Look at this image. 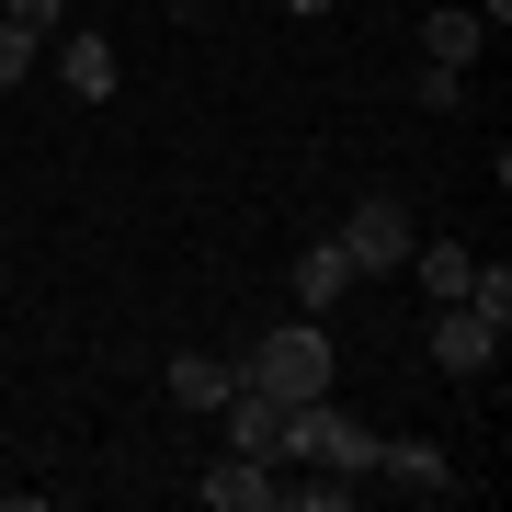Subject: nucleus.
I'll list each match as a JSON object with an SVG mask.
<instances>
[{"label":"nucleus","mask_w":512,"mask_h":512,"mask_svg":"<svg viewBox=\"0 0 512 512\" xmlns=\"http://www.w3.org/2000/svg\"><path fill=\"white\" fill-rule=\"evenodd\" d=\"M376 444H387V433H365V421L330 399V387H319V399H296V410L274 421V456H285V467H342V478H376Z\"/></svg>","instance_id":"obj_1"},{"label":"nucleus","mask_w":512,"mask_h":512,"mask_svg":"<svg viewBox=\"0 0 512 512\" xmlns=\"http://www.w3.org/2000/svg\"><path fill=\"white\" fill-rule=\"evenodd\" d=\"M239 387H262V399H319V387H330V330L319 319H285V330H262V342L251 353H239V365H228Z\"/></svg>","instance_id":"obj_2"},{"label":"nucleus","mask_w":512,"mask_h":512,"mask_svg":"<svg viewBox=\"0 0 512 512\" xmlns=\"http://www.w3.org/2000/svg\"><path fill=\"white\" fill-rule=\"evenodd\" d=\"M330 239H342V262H353V285H365V274H399L421 228H410V205H399V194H365V205H353V217L330 228Z\"/></svg>","instance_id":"obj_3"},{"label":"nucleus","mask_w":512,"mask_h":512,"mask_svg":"<svg viewBox=\"0 0 512 512\" xmlns=\"http://www.w3.org/2000/svg\"><path fill=\"white\" fill-rule=\"evenodd\" d=\"M501 342H512V330H501V319H478L467 296L433 319V365H444V376H490V365H501Z\"/></svg>","instance_id":"obj_4"},{"label":"nucleus","mask_w":512,"mask_h":512,"mask_svg":"<svg viewBox=\"0 0 512 512\" xmlns=\"http://www.w3.org/2000/svg\"><path fill=\"white\" fill-rule=\"evenodd\" d=\"M194 501L205 512H274V456H217L194 478Z\"/></svg>","instance_id":"obj_5"},{"label":"nucleus","mask_w":512,"mask_h":512,"mask_svg":"<svg viewBox=\"0 0 512 512\" xmlns=\"http://www.w3.org/2000/svg\"><path fill=\"white\" fill-rule=\"evenodd\" d=\"M376 478H399V490H421V501H444V490H456L444 444H376Z\"/></svg>","instance_id":"obj_6"},{"label":"nucleus","mask_w":512,"mask_h":512,"mask_svg":"<svg viewBox=\"0 0 512 512\" xmlns=\"http://www.w3.org/2000/svg\"><path fill=\"white\" fill-rule=\"evenodd\" d=\"M57 80H69V103H114V46L103 35H69V46H57Z\"/></svg>","instance_id":"obj_7"},{"label":"nucleus","mask_w":512,"mask_h":512,"mask_svg":"<svg viewBox=\"0 0 512 512\" xmlns=\"http://www.w3.org/2000/svg\"><path fill=\"white\" fill-rule=\"evenodd\" d=\"M160 387H171V410H217L239 376L217 365V353H171V376H160Z\"/></svg>","instance_id":"obj_8"},{"label":"nucleus","mask_w":512,"mask_h":512,"mask_svg":"<svg viewBox=\"0 0 512 512\" xmlns=\"http://www.w3.org/2000/svg\"><path fill=\"white\" fill-rule=\"evenodd\" d=\"M410 274H421L433 308H456V296H467V251H456V239H410Z\"/></svg>","instance_id":"obj_9"},{"label":"nucleus","mask_w":512,"mask_h":512,"mask_svg":"<svg viewBox=\"0 0 512 512\" xmlns=\"http://www.w3.org/2000/svg\"><path fill=\"white\" fill-rule=\"evenodd\" d=\"M353 285V262H342V239H308V251H296V296H308V319L330 308V296Z\"/></svg>","instance_id":"obj_10"},{"label":"nucleus","mask_w":512,"mask_h":512,"mask_svg":"<svg viewBox=\"0 0 512 512\" xmlns=\"http://www.w3.org/2000/svg\"><path fill=\"white\" fill-rule=\"evenodd\" d=\"M478 35H490L478 12H421V57H444V69H467V57H478Z\"/></svg>","instance_id":"obj_11"},{"label":"nucleus","mask_w":512,"mask_h":512,"mask_svg":"<svg viewBox=\"0 0 512 512\" xmlns=\"http://www.w3.org/2000/svg\"><path fill=\"white\" fill-rule=\"evenodd\" d=\"M410 103H421V114H456V103H467V69H444V57H421Z\"/></svg>","instance_id":"obj_12"},{"label":"nucleus","mask_w":512,"mask_h":512,"mask_svg":"<svg viewBox=\"0 0 512 512\" xmlns=\"http://www.w3.org/2000/svg\"><path fill=\"white\" fill-rule=\"evenodd\" d=\"M23 69H35V35H23V23H12V12H0V92H12V80H23Z\"/></svg>","instance_id":"obj_13"},{"label":"nucleus","mask_w":512,"mask_h":512,"mask_svg":"<svg viewBox=\"0 0 512 512\" xmlns=\"http://www.w3.org/2000/svg\"><path fill=\"white\" fill-rule=\"evenodd\" d=\"M285 12H296V23H319V12H330V0H285Z\"/></svg>","instance_id":"obj_14"}]
</instances>
